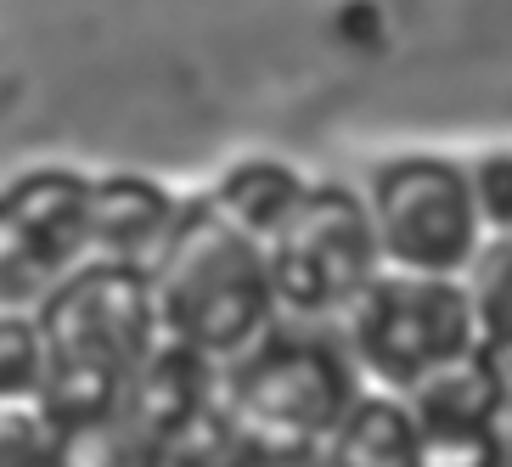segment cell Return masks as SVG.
Masks as SVG:
<instances>
[{
	"mask_svg": "<svg viewBox=\"0 0 512 467\" xmlns=\"http://www.w3.org/2000/svg\"><path fill=\"white\" fill-rule=\"evenodd\" d=\"M147 282L164 344H181L203 361H237L271 332L276 293L265 242L237 231L209 197L175 214Z\"/></svg>",
	"mask_w": 512,
	"mask_h": 467,
	"instance_id": "cell-1",
	"label": "cell"
},
{
	"mask_svg": "<svg viewBox=\"0 0 512 467\" xmlns=\"http://www.w3.org/2000/svg\"><path fill=\"white\" fill-rule=\"evenodd\" d=\"M34 321L46 338L40 411L51 428L107 411L164 344L152 282L130 265H79Z\"/></svg>",
	"mask_w": 512,
	"mask_h": 467,
	"instance_id": "cell-2",
	"label": "cell"
},
{
	"mask_svg": "<svg viewBox=\"0 0 512 467\" xmlns=\"http://www.w3.org/2000/svg\"><path fill=\"white\" fill-rule=\"evenodd\" d=\"M355 366L321 332H265L220 377V411L248 451H321L355 406Z\"/></svg>",
	"mask_w": 512,
	"mask_h": 467,
	"instance_id": "cell-3",
	"label": "cell"
},
{
	"mask_svg": "<svg viewBox=\"0 0 512 467\" xmlns=\"http://www.w3.org/2000/svg\"><path fill=\"white\" fill-rule=\"evenodd\" d=\"M338 321H344L349 366L372 372L383 383V394H406L422 377H434L484 349L456 276L377 271Z\"/></svg>",
	"mask_w": 512,
	"mask_h": 467,
	"instance_id": "cell-4",
	"label": "cell"
},
{
	"mask_svg": "<svg viewBox=\"0 0 512 467\" xmlns=\"http://www.w3.org/2000/svg\"><path fill=\"white\" fill-rule=\"evenodd\" d=\"M265 265H271L276 310L304 321L344 316L383 271L366 197L344 186H310L304 203L282 220V231L265 242Z\"/></svg>",
	"mask_w": 512,
	"mask_h": 467,
	"instance_id": "cell-5",
	"label": "cell"
},
{
	"mask_svg": "<svg viewBox=\"0 0 512 467\" xmlns=\"http://www.w3.org/2000/svg\"><path fill=\"white\" fill-rule=\"evenodd\" d=\"M366 214H372L383 271L456 276L467 271V259L484 242L467 169L445 164V158H400V164L377 169Z\"/></svg>",
	"mask_w": 512,
	"mask_h": 467,
	"instance_id": "cell-6",
	"label": "cell"
},
{
	"mask_svg": "<svg viewBox=\"0 0 512 467\" xmlns=\"http://www.w3.org/2000/svg\"><path fill=\"white\" fill-rule=\"evenodd\" d=\"M91 248V181L34 169L0 192V310L46 304Z\"/></svg>",
	"mask_w": 512,
	"mask_h": 467,
	"instance_id": "cell-7",
	"label": "cell"
},
{
	"mask_svg": "<svg viewBox=\"0 0 512 467\" xmlns=\"http://www.w3.org/2000/svg\"><path fill=\"white\" fill-rule=\"evenodd\" d=\"M417 422L422 445H428V467L434 456L451 462H484V439H490V411H496V355L479 349L467 361L445 366V372L422 377L417 389L400 394Z\"/></svg>",
	"mask_w": 512,
	"mask_h": 467,
	"instance_id": "cell-8",
	"label": "cell"
},
{
	"mask_svg": "<svg viewBox=\"0 0 512 467\" xmlns=\"http://www.w3.org/2000/svg\"><path fill=\"white\" fill-rule=\"evenodd\" d=\"M181 203L164 186L141 181V175H113V181H91V248L96 265H130V271H152L158 248L175 231Z\"/></svg>",
	"mask_w": 512,
	"mask_h": 467,
	"instance_id": "cell-9",
	"label": "cell"
},
{
	"mask_svg": "<svg viewBox=\"0 0 512 467\" xmlns=\"http://www.w3.org/2000/svg\"><path fill=\"white\" fill-rule=\"evenodd\" d=\"M327 467H428L417 422L400 394H355V406L338 417V428L321 445Z\"/></svg>",
	"mask_w": 512,
	"mask_h": 467,
	"instance_id": "cell-10",
	"label": "cell"
},
{
	"mask_svg": "<svg viewBox=\"0 0 512 467\" xmlns=\"http://www.w3.org/2000/svg\"><path fill=\"white\" fill-rule=\"evenodd\" d=\"M304 192H310V186H304L287 164H242L214 186L209 203L226 214L237 231H248L254 242H271L287 214L304 203Z\"/></svg>",
	"mask_w": 512,
	"mask_h": 467,
	"instance_id": "cell-11",
	"label": "cell"
},
{
	"mask_svg": "<svg viewBox=\"0 0 512 467\" xmlns=\"http://www.w3.org/2000/svg\"><path fill=\"white\" fill-rule=\"evenodd\" d=\"M462 293L473 310V332L490 355H512V231L484 237L479 254L467 259Z\"/></svg>",
	"mask_w": 512,
	"mask_h": 467,
	"instance_id": "cell-12",
	"label": "cell"
},
{
	"mask_svg": "<svg viewBox=\"0 0 512 467\" xmlns=\"http://www.w3.org/2000/svg\"><path fill=\"white\" fill-rule=\"evenodd\" d=\"M46 389V338L23 310H0V406H40Z\"/></svg>",
	"mask_w": 512,
	"mask_h": 467,
	"instance_id": "cell-13",
	"label": "cell"
},
{
	"mask_svg": "<svg viewBox=\"0 0 512 467\" xmlns=\"http://www.w3.org/2000/svg\"><path fill=\"white\" fill-rule=\"evenodd\" d=\"M57 434L40 406H0V467H51Z\"/></svg>",
	"mask_w": 512,
	"mask_h": 467,
	"instance_id": "cell-14",
	"label": "cell"
},
{
	"mask_svg": "<svg viewBox=\"0 0 512 467\" xmlns=\"http://www.w3.org/2000/svg\"><path fill=\"white\" fill-rule=\"evenodd\" d=\"M467 192H473V209H479V226L507 237L512 231V152H490L467 169Z\"/></svg>",
	"mask_w": 512,
	"mask_h": 467,
	"instance_id": "cell-15",
	"label": "cell"
},
{
	"mask_svg": "<svg viewBox=\"0 0 512 467\" xmlns=\"http://www.w3.org/2000/svg\"><path fill=\"white\" fill-rule=\"evenodd\" d=\"M484 462H490V467H512V355H496V411H490Z\"/></svg>",
	"mask_w": 512,
	"mask_h": 467,
	"instance_id": "cell-16",
	"label": "cell"
},
{
	"mask_svg": "<svg viewBox=\"0 0 512 467\" xmlns=\"http://www.w3.org/2000/svg\"><path fill=\"white\" fill-rule=\"evenodd\" d=\"M242 467H327L321 451H248Z\"/></svg>",
	"mask_w": 512,
	"mask_h": 467,
	"instance_id": "cell-17",
	"label": "cell"
}]
</instances>
